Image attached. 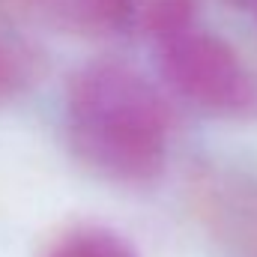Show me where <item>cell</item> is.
<instances>
[{
  "instance_id": "7a4b0ae2",
  "label": "cell",
  "mask_w": 257,
  "mask_h": 257,
  "mask_svg": "<svg viewBox=\"0 0 257 257\" xmlns=\"http://www.w3.org/2000/svg\"><path fill=\"white\" fill-rule=\"evenodd\" d=\"M162 72L177 96L197 111L227 120H257V75L209 36L171 33Z\"/></svg>"
},
{
  "instance_id": "277c9868",
  "label": "cell",
  "mask_w": 257,
  "mask_h": 257,
  "mask_svg": "<svg viewBox=\"0 0 257 257\" xmlns=\"http://www.w3.org/2000/svg\"><path fill=\"white\" fill-rule=\"evenodd\" d=\"M12 90H15V69L0 57V99H6Z\"/></svg>"
},
{
  "instance_id": "6da1fadb",
  "label": "cell",
  "mask_w": 257,
  "mask_h": 257,
  "mask_svg": "<svg viewBox=\"0 0 257 257\" xmlns=\"http://www.w3.org/2000/svg\"><path fill=\"white\" fill-rule=\"evenodd\" d=\"M66 138L78 162L120 186H150L165 174L171 111L135 72L90 66L69 87Z\"/></svg>"
},
{
  "instance_id": "3957f363",
  "label": "cell",
  "mask_w": 257,
  "mask_h": 257,
  "mask_svg": "<svg viewBox=\"0 0 257 257\" xmlns=\"http://www.w3.org/2000/svg\"><path fill=\"white\" fill-rule=\"evenodd\" d=\"M45 257H141L126 233L105 224H81L63 233Z\"/></svg>"
}]
</instances>
